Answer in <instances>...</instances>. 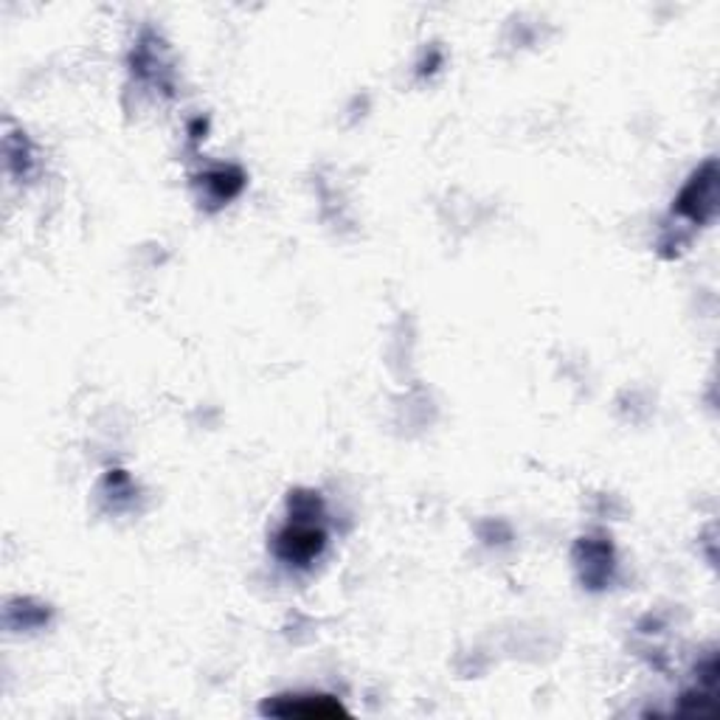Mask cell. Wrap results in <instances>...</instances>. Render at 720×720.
I'll list each match as a JSON object with an SVG mask.
<instances>
[{"mask_svg": "<svg viewBox=\"0 0 720 720\" xmlns=\"http://www.w3.org/2000/svg\"><path fill=\"white\" fill-rule=\"evenodd\" d=\"M714 211H718V164H714V158H709L703 167L692 172L681 195L675 197L673 215L692 223V226H703V223L712 220Z\"/></svg>", "mask_w": 720, "mask_h": 720, "instance_id": "1", "label": "cell"}, {"mask_svg": "<svg viewBox=\"0 0 720 720\" xmlns=\"http://www.w3.org/2000/svg\"><path fill=\"white\" fill-rule=\"evenodd\" d=\"M324 546H327V532L318 526V521L290 519V524L274 541L276 558L296 569H307L324 552Z\"/></svg>", "mask_w": 720, "mask_h": 720, "instance_id": "2", "label": "cell"}, {"mask_svg": "<svg viewBox=\"0 0 720 720\" xmlns=\"http://www.w3.org/2000/svg\"><path fill=\"white\" fill-rule=\"evenodd\" d=\"M263 714H274V718H307V720H324V718H346V707L333 696L324 692H296V696H276L263 703Z\"/></svg>", "mask_w": 720, "mask_h": 720, "instance_id": "3", "label": "cell"}, {"mask_svg": "<svg viewBox=\"0 0 720 720\" xmlns=\"http://www.w3.org/2000/svg\"><path fill=\"white\" fill-rule=\"evenodd\" d=\"M578 565L589 589H605L613 572V549L605 537H583L578 543Z\"/></svg>", "mask_w": 720, "mask_h": 720, "instance_id": "4", "label": "cell"}, {"mask_svg": "<svg viewBox=\"0 0 720 720\" xmlns=\"http://www.w3.org/2000/svg\"><path fill=\"white\" fill-rule=\"evenodd\" d=\"M161 42L156 34H144V40L138 42L132 51V73L144 82L156 85V88L172 93V68L167 66V60L161 57Z\"/></svg>", "mask_w": 720, "mask_h": 720, "instance_id": "5", "label": "cell"}, {"mask_svg": "<svg viewBox=\"0 0 720 720\" xmlns=\"http://www.w3.org/2000/svg\"><path fill=\"white\" fill-rule=\"evenodd\" d=\"M200 189L211 209H220L245 189V172L239 167H215L200 175Z\"/></svg>", "mask_w": 720, "mask_h": 720, "instance_id": "6", "label": "cell"}, {"mask_svg": "<svg viewBox=\"0 0 720 720\" xmlns=\"http://www.w3.org/2000/svg\"><path fill=\"white\" fill-rule=\"evenodd\" d=\"M287 506H290V519L298 521H318L324 515L322 495L313 493V490H296V493H290Z\"/></svg>", "mask_w": 720, "mask_h": 720, "instance_id": "7", "label": "cell"}, {"mask_svg": "<svg viewBox=\"0 0 720 720\" xmlns=\"http://www.w3.org/2000/svg\"><path fill=\"white\" fill-rule=\"evenodd\" d=\"M18 141H20V149H14V144L7 138V158H9V169H12L18 178H26L31 169V149H29V141H26L23 132H18Z\"/></svg>", "mask_w": 720, "mask_h": 720, "instance_id": "8", "label": "cell"}]
</instances>
